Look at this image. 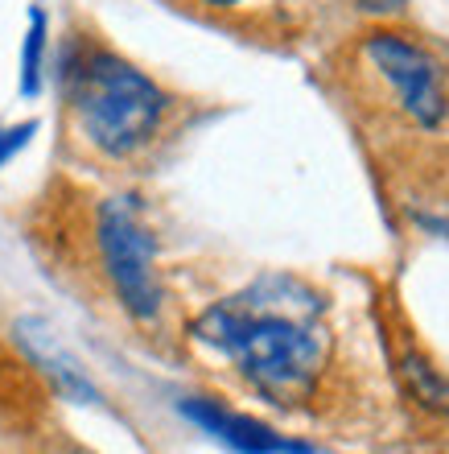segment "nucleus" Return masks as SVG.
<instances>
[{"instance_id": "1", "label": "nucleus", "mask_w": 449, "mask_h": 454, "mask_svg": "<svg viewBox=\"0 0 449 454\" xmlns=\"http://www.w3.org/2000/svg\"><path fill=\"white\" fill-rule=\"evenodd\" d=\"M314 298L289 277H272L227 298L198 318L194 335L227 356L272 401L306 393L321 368V335Z\"/></svg>"}, {"instance_id": "2", "label": "nucleus", "mask_w": 449, "mask_h": 454, "mask_svg": "<svg viewBox=\"0 0 449 454\" xmlns=\"http://www.w3.org/2000/svg\"><path fill=\"white\" fill-rule=\"evenodd\" d=\"M58 87L79 141L107 161H128L161 137L174 99L95 34H66Z\"/></svg>"}, {"instance_id": "3", "label": "nucleus", "mask_w": 449, "mask_h": 454, "mask_svg": "<svg viewBox=\"0 0 449 454\" xmlns=\"http://www.w3.org/2000/svg\"><path fill=\"white\" fill-rule=\"evenodd\" d=\"M95 248L112 281V294L132 318H157L161 310V281L153 264V236L141 223V211L128 199H104L95 207Z\"/></svg>"}, {"instance_id": "4", "label": "nucleus", "mask_w": 449, "mask_h": 454, "mask_svg": "<svg viewBox=\"0 0 449 454\" xmlns=\"http://www.w3.org/2000/svg\"><path fill=\"white\" fill-rule=\"evenodd\" d=\"M367 59L383 74V83L396 91L400 108L421 124V129H437L449 116V96L441 83V67L421 42L396 29H375L363 42Z\"/></svg>"}, {"instance_id": "5", "label": "nucleus", "mask_w": 449, "mask_h": 454, "mask_svg": "<svg viewBox=\"0 0 449 454\" xmlns=\"http://www.w3.org/2000/svg\"><path fill=\"white\" fill-rule=\"evenodd\" d=\"M182 413H186L202 434L219 438V442L231 446L236 454H318L314 446L293 442V438L276 434L272 426H264V421L244 418L236 409H223L219 401H206V396H186V401H182Z\"/></svg>"}, {"instance_id": "6", "label": "nucleus", "mask_w": 449, "mask_h": 454, "mask_svg": "<svg viewBox=\"0 0 449 454\" xmlns=\"http://www.w3.org/2000/svg\"><path fill=\"white\" fill-rule=\"evenodd\" d=\"M17 331H21V343L29 347V356L37 359V368H46L50 380L58 384L66 396H74V401H95V396H99L91 388V380L83 376V368H79V364L62 351V343L50 335L42 323H21Z\"/></svg>"}, {"instance_id": "7", "label": "nucleus", "mask_w": 449, "mask_h": 454, "mask_svg": "<svg viewBox=\"0 0 449 454\" xmlns=\"http://www.w3.org/2000/svg\"><path fill=\"white\" fill-rule=\"evenodd\" d=\"M42 59H46V12L29 9V34H25V54H21L25 96H37V87H42Z\"/></svg>"}, {"instance_id": "8", "label": "nucleus", "mask_w": 449, "mask_h": 454, "mask_svg": "<svg viewBox=\"0 0 449 454\" xmlns=\"http://www.w3.org/2000/svg\"><path fill=\"white\" fill-rule=\"evenodd\" d=\"M37 132V120H25V124H12V129H0V166L9 161L17 149L29 145V137Z\"/></svg>"}, {"instance_id": "9", "label": "nucleus", "mask_w": 449, "mask_h": 454, "mask_svg": "<svg viewBox=\"0 0 449 454\" xmlns=\"http://www.w3.org/2000/svg\"><path fill=\"white\" fill-rule=\"evenodd\" d=\"M190 4H198V9H206V12H231V9H239V4H248V0H190Z\"/></svg>"}]
</instances>
